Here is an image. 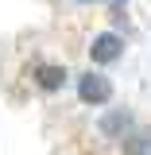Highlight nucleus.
<instances>
[{
    "label": "nucleus",
    "mask_w": 151,
    "mask_h": 155,
    "mask_svg": "<svg viewBox=\"0 0 151 155\" xmlns=\"http://www.w3.org/2000/svg\"><path fill=\"white\" fill-rule=\"evenodd\" d=\"M77 93H81V101H89V105H105L113 97V85H109L105 74H85L77 81Z\"/></svg>",
    "instance_id": "1"
},
{
    "label": "nucleus",
    "mask_w": 151,
    "mask_h": 155,
    "mask_svg": "<svg viewBox=\"0 0 151 155\" xmlns=\"http://www.w3.org/2000/svg\"><path fill=\"white\" fill-rule=\"evenodd\" d=\"M120 51H124V39H120V35H113V31L97 35V39H93V47H89L93 62H116V58H120Z\"/></svg>",
    "instance_id": "2"
},
{
    "label": "nucleus",
    "mask_w": 151,
    "mask_h": 155,
    "mask_svg": "<svg viewBox=\"0 0 151 155\" xmlns=\"http://www.w3.org/2000/svg\"><path fill=\"white\" fill-rule=\"evenodd\" d=\"M35 78H39V85H43V89H62V81H66V70H62V66H39V70H35Z\"/></svg>",
    "instance_id": "3"
},
{
    "label": "nucleus",
    "mask_w": 151,
    "mask_h": 155,
    "mask_svg": "<svg viewBox=\"0 0 151 155\" xmlns=\"http://www.w3.org/2000/svg\"><path fill=\"white\" fill-rule=\"evenodd\" d=\"M128 128V113H105V120H101V132L105 136H116Z\"/></svg>",
    "instance_id": "4"
},
{
    "label": "nucleus",
    "mask_w": 151,
    "mask_h": 155,
    "mask_svg": "<svg viewBox=\"0 0 151 155\" xmlns=\"http://www.w3.org/2000/svg\"><path fill=\"white\" fill-rule=\"evenodd\" d=\"M128 151H132V155H143V136H132V143H128Z\"/></svg>",
    "instance_id": "5"
}]
</instances>
